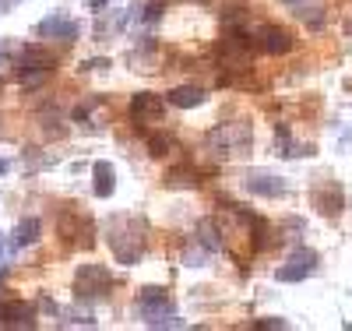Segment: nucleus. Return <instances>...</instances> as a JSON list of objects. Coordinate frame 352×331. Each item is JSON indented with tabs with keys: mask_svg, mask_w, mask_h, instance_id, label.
<instances>
[{
	"mask_svg": "<svg viewBox=\"0 0 352 331\" xmlns=\"http://www.w3.org/2000/svg\"><path fill=\"white\" fill-rule=\"evenodd\" d=\"M144 219L134 215H116L106 226V244L113 250V257L120 264H138L144 257Z\"/></svg>",
	"mask_w": 352,
	"mask_h": 331,
	"instance_id": "f257e3e1",
	"label": "nucleus"
},
{
	"mask_svg": "<svg viewBox=\"0 0 352 331\" xmlns=\"http://www.w3.org/2000/svg\"><path fill=\"white\" fill-rule=\"evenodd\" d=\"M257 36H261L264 53H278V56H282V53H289L292 46H296V43H292V36L285 32V28H278V25H264Z\"/></svg>",
	"mask_w": 352,
	"mask_h": 331,
	"instance_id": "f8f14e48",
	"label": "nucleus"
},
{
	"mask_svg": "<svg viewBox=\"0 0 352 331\" xmlns=\"http://www.w3.org/2000/svg\"><path fill=\"white\" fill-rule=\"evenodd\" d=\"M317 264H320L317 250H310V247H296V250L289 254V261L275 272V282H303V279H310V275L317 272Z\"/></svg>",
	"mask_w": 352,
	"mask_h": 331,
	"instance_id": "423d86ee",
	"label": "nucleus"
},
{
	"mask_svg": "<svg viewBox=\"0 0 352 331\" xmlns=\"http://www.w3.org/2000/svg\"><path fill=\"white\" fill-rule=\"evenodd\" d=\"M99 67H109V60H85L81 71H99Z\"/></svg>",
	"mask_w": 352,
	"mask_h": 331,
	"instance_id": "4be33fe9",
	"label": "nucleus"
},
{
	"mask_svg": "<svg viewBox=\"0 0 352 331\" xmlns=\"http://www.w3.org/2000/svg\"><path fill=\"white\" fill-rule=\"evenodd\" d=\"M204 99V88H197V85H180V88H173V92L166 96V103L169 106H180V109H190V106H201Z\"/></svg>",
	"mask_w": 352,
	"mask_h": 331,
	"instance_id": "ddd939ff",
	"label": "nucleus"
},
{
	"mask_svg": "<svg viewBox=\"0 0 352 331\" xmlns=\"http://www.w3.org/2000/svg\"><path fill=\"white\" fill-rule=\"evenodd\" d=\"M349 141H352V131H345V134H342V145H349Z\"/></svg>",
	"mask_w": 352,
	"mask_h": 331,
	"instance_id": "b1692460",
	"label": "nucleus"
},
{
	"mask_svg": "<svg viewBox=\"0 0 352 331\" xmlns=\"http://www.w3.org/2000/svg\"><path fill=\"white\" fill-rule=\"evenodd\" d=\"M282 4H296V0H282Z\"/></svg>",
	"mask_w": 352,
	"mask_h": 331,
	"instance_id": "cd10ccee",
	"label": "nucleus"
},
{
	"mask_svg": "<svg viewBox=\"0 0 352 331\" xmlns=\"http://www.w3.org/2000/svg\"><path fill=\"white\" fill-rule=\"evenodd\" d=\"M131 116L138 124H155V120L166 116V103L155 92H134L131 96Z\"/></svg>",
	"mask_w": 352,
	"mask_h": 331,
	"instance_id": "9d476101",
	"label": "nucleus"
},
{
	"mask_svg": "<svg viewBox=\"0 0 352 331\" xmlns=\"http://www.w3.org/2000/svg\"><path fill=\"white\" fill-rule=\"evenodd\" d=\"M92 176H96V184H92L96 197H113V191H116V169L109 162H96Z\"/></svg>",
	"mask_w": 352,
	"mask_h": 331,
	"instance_id": "4468645a",
	"label": "nucleus"
},
{
	"mask_svg": "<svg viewBox=\"0 0 352 331\" xmlns=\"http://www.w3.org/2000/svg\"><path fill=\"white\" fill-rule=\"evenodd\" d=\"M8 4H14V0H0V8H8Z\"/></svg>",
	"mask_w": 352,
	"mask_h": 331,
	"instance_id": "a878e982",
	"label": "nucleus"
},
{
	"mask_svg": "<svg viewBox=\"0 0 352 331\" xmlns=\"http://www.w3.org/2000/svg\"><path fill=\"white\" fill-rule=\"evenodd\" d=\"M310 204L317 208L324 219H338L345 212V191L342 184H335V180H328V184H317L310 191Z\"/></svg>",
	"mask_w": 352,
	"mask_h": 331,
	"instance_id": "6e6552de",
	"label": "nucleus"
},
{
	"mask_svg": "<svg viewBox=\"0 0 352 331\" xmlns=\"http://www.w3.org/2000/svg\"><path fill=\"white\" fill-rule=\"evenodd\" d=\"M144 141H148V156H152V159L169 156V148H173V138H169V134H155V131L144 134Z\"/></svg>",
	"mask_w": 352,
	"mask_h": 331,
	"instance_id": "f3484780",
	"label": "nucleus"
},
{
	"mask_svg": "<svg viewBox=\"0 0 352 331\" xmlns=\"http://www.w3.org/2000/svg\"><path fill=\"white\" fill-rule=\"evenodd\" d=\"M254 328L272 331V328H289V321H285V317H261V321H254Z\"/></svg>",
	"mask_w": 352,
	"mask_h": 331,
	"instance_id": "412c9836",
	"label": "nucleus"
},
{
	"mask_svg": "<svg viewBox=\"0 0 352 331\" xmlns=\"http://www.w3.org/2000/svg\"><path fill=\"white\" fill-rule=\"evenodd\" d=\"M4 173H8V162H4V159H0V176H4Z\"/></svg>",
	"mask_w": 352,
	"mask_h": 331,
	"instance_id": "393cba45",
	"label": "nucleus"
},
{
	"mask_svg": "<svg viewBox=\"0 0 352 331\" xmlns=\"http://www.w3.org/2000/svg\"><path fill=\"white\" fill-rule=\"evenodd\" d=\"M345 32H349V39H352V21H349V28H345Z\"/></svg>",
	"mask_w": 352,
	"mask_h": 331,
	"instance_id": "bb28decb",
	"label": "nucleus"
},
{
	"mask_svg": "<svg viewBox=\"0 0 352 331\" xmlns=\"http://www.w3.org/2000/svg\"><path fill=\"white\" fill-rule=\"evenodd\" d=\"M296 14H300L310 28H320V25H324V11H320V8H307V11H303V8H296Z\"/></svg>",
	"mask_w": 352,
	"mask_h": 331,
	"instance_id": "6ab92c4d",
	"label": "nucleus"
},
{
	"mask_svg": "<svg viewBox=\"0 0 352 331\" xmlns=\"http://www.w3.org/2000/svg\"><path fill=\"white\" fill-rule=\"evenodd\" d=\"M0 328H36V310L18 299H8L0 303Z\"/></svg>",
	"mask_w": 352,
	"mask_h": 331,
	"instance_id": "9b49d317",
	"label": "nucleus"
},
{
	"mask_svg": "<svg viewBox=\"0 0 352 331\" xmlns=\"http://www.w3.org/2000/svg\"><path fill=\"white\" fill-rule=\"evenodd\" d=\"M0 279H4V264H0Z\"/></svg>",
	"mask_w": 352,
	"mask_h": 331,
	"instance_id": "c85d7f7f",
	"label": "nucleus"
},
{
	"mask_svg": "<svg viewBox=\"0 0 352 331\" xmlns=\"http://www.w3.org/2000/svg\"><path fill=\"white\" fill-rule=\"evenodd\" d=\"M194 244H201L208 254H219V250H222V239L215 236V222H212V219L197 222V239H194Z\"/></svg>",
	"mask_w": 352,
	"mask_h": 331,
	"instance_id": "dca6fc26",
	"label": "nucleus"
},
{
	"mask_svg": "<svg viewBox=\"0 0 352 331\" xmlns=\"http://www.w3.org/2000/svg\"><path fill=\"white\" fill-rule=\"evenodd\" d=\"M243 191L247 194H257V197H289V180L285 176H275V173H243Z\"/></svg>",
	"mask_w": 352,
	"mask_h": 331,
	"instance_id": "0eeeda50",
	"label": "nucleus"
},
{
	"mask_svg": "<svg viewBox=\"0 0 352 331\" xmlns=\"http://www.w3.org/2000/svg\"><path fill=\"white\" fill-rule=\"evenodd\" d=\"M88 8H96V11H102V8H106V0H88Z\"/></svg>",
	"mask_w": 352,
	"mask_h": 331,
	"instance_id": "5701e85b",
	"label": "nucleus"
},
{
	"mask_svg": "<svg viewBox=\"0 0 352 331\" xmlns=\"http://www.w3.org/2000/svg\"><path fill=\"white\" fill-rule=\"evenodd\" d=\"M39 233H43V222H39L36 215L21 219V222L14 226V247H32L36 239H39Z\"/></svg>",
	"mask_w": 352,
	"mask_h": 331,
	"instance_id": "2eb2a0df",
	"label": "nucleus"
},
{
	"mask_svg": "<svg viewBox=\"0 0 352 331\" xmlns=\"http://www.w3.org/2000/svg\"><path fill=\"white\" fill-rule=\"evenodd\" d=\"M138 310H141V317H144V324H148V328H159V321L173 314V299L159 286H144L138 292Z\"/></svg>",
	"mask_w": 352,
	"mask_h": 331,
	"instance_id": "39448f33",
	"label": "nucleus"
},
{
	"mask_svg": "<svg viewBox=\"0 0 352 331\" xmlns=\"http://www.w3.org/2000/svg\"><path fill=\"white\" fill-rule=\"evenodd\" d=\"M36 36L39 39H60V43H74L81 36V25L71 21L67 14H50L36 25Z\"/></svg>",
	"mask_w": 352,
	"mask_h": 331,
	"instance_id": "1a4fd4ad",
	"label": "nucleus"
},
{
	"mask_svg": "<svg viewBox=\"0 0 352 331\" xmlns=\"http://www.w3.org/2000/svg\"><path fill=\"white\" fill-rule=\"evenodd\" d=\"M162 14H166V4H162V0H152V4H144V8H141V21H144V25L162 21Z\"/></svg>",
	"mask_w": 352,
	"mask_h": 331,
	"instance_id": "a211bd4d",
	"label": "nucleus"
},
{
	"mask_svg": "<svg viewBox=\"0 0 352 331\" xmlns=\"http://www.w3.org/2000/svg\"><path fill=\"white\" fill-rule=\"evenodd\" d=\"M50 74H53V56L43 53L39 46H25L21 56H18V78H21V88H39Z\"/></svg>",
	"mask_w": 352,
	"mask_h": 331,
	"instance_id": "7ed1b4c3",
	"label": "nucleus"
},
{
	"mask_svg": "<svg viewBox=\"0 0 352 331\" xmlns=\"http://www.w3.org/2000/svg\"><path fill=\"white\" fill-rule=\"evenodd\" d=\"M208 257H212V254L197 244L194 250H187V254H184V264H187V268H201V261H208Z\"/></svg>",
	"mask_w": 352,
	"mask_h": 331,
	"instance_id": "aec40b11",
	"label": "nucleus"
},
{
	"mask_svg": "<svg viewBox=\"0 0 352 331\" xmlns=\"http://www.w3.org/2000/svg\"><path fill=\"white\" fill-rule=\"evenodd\" d=\"M208 145L215 148V156H240L243 148H250V124H219L208 134Z\"/></svg>",
	"mask_w": 352,
	"mask_h": 331,
	"instance_id": "20e7f679",
	"label": "nucleus"
},
{
	"mask_svg": "<svg viewBox=\"0 0 352 331\" xmlns=\"http://www.w3.org/2000/svg\"><path fill=\"white\" fill-rule=\"evenodd\" d=\"M113 289V275L106 264H78V275H74V299L81 303H96V299L109 296Z\"/></svg>",
	"mask_w": 352,
	"mask_h": 331,
	"instance_id": "f03ea898",
	"label": "nucleus"
}]
</instances>
